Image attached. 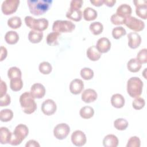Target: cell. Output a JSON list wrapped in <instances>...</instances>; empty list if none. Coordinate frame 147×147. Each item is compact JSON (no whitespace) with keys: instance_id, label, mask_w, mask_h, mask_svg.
Segmentation results:
<instances>
[{"instance_id":"1","label":"cell","mask_w":147,"mask_h":147,"mask_svg":"<svg viewBox=\"0 0 147 147\" xmlns=\"http://www.w3.org/2000/svg\"><path fill=\"white\" fill-rule=\"evenodd\" d=\"M52 2V0H28L27 3L30 12L37 16L46 13L51 6Z\"/></svg>"},{"instance_id":"2","label":"cell","mask_w":147,"mask_h":147,"mask_svg":"<svg viewBox=\"0 0 147 147\" xmlns=\"http://www.w3.org/2000/svg\"><path fill=\"white\" fill-rule=\"evenodd\" d=\"M19 100L23 111L27 114L34 113L37 109V104L35 102L34 98L30 92H25L22 94Z\"/></svg>"},{"instance_id":"3","label":"cell","mask_w":147,"mask_h":147,"mask_svg":"<svg viewBox=\"0 0 147 147\" xmlns=\"http://www.w3.org/2000/svg\"><path fill=\"white\" fill-rule=\"evenodd\" d=\"M143 82L138 77H131L127 82V92L132 98L141 95L143 88Z\"/></svg>"},{"instance_id":"4","label":"cell","mask_w":147,"mask_h":147,"mask_svg":"<svg viewBox=\"0 0 147 147\" xmlns=\"http://www.w3.org/2000/svg\"><path fill=\"white\" fill-rule=\"evenodd\" d=\"M29 133L28 127L24 124H19L15 127L9 144L13 146L20 145L27 137Z\"/></svg>"},{"instance_id":"5","label":"cell","mask_w":147,"mask_h":147,"mask_svg":"<svg viewBox=\"0 0 147 147\" xmlns=\"http://www.w3.org/2000/svg\"><path fill=\"white\" fill-rule=\"evenodd\" d=\"M25 22L26 25L29 28L39 32H42L47 29L49 24L48 21L46 18L35 19L31 16H26Z\"/></svg>"},{"instance_id":"6","label":"cell","mask_w":147,"mask_h":147,"mask_svg":"<svg viewBox=\"0 0 147 147\" xmlns=\"http://www.w3.org/2000/svg\"><path fill=\"white\" fill-rule=\"evenodd\" d=\"M75 28V25L70 21L56 20L53 22L52 30L54 32L59 33L71 32Z\"/></svg>"},{"instance_id":"7","label":"cell","mask_w":147,"mask_h":147,"mask_svg":"<svg viewBox=\"0 0 147 147\" xmlns=\"http://www.w3.org/2000/svg\"><path fill=\"white\" fill-rule=\"evenodd\" d=\"M125 24L129 29L135 32L141 31L145 28V24L142 20L132 16H129L125 19Z\"/></svg>"},{"instance_id":"8","label":"cell","mask_w":147,"mask_h":147,"mask_svg":"<svg viewBox=\"0 0 147 147\" xmlns=\"http://www.w3.org/2000/svg\"><path fill=\"white\" fill-rule=\"evenodd\" d=\"M20 3L19 0H6L1 5V10L5 15H10L15 13Z\"/></svg>"},{"instance_id":"9","label":"cell","mask_w":147,"mask_h":147,"mask_svg":"<svg viewBox=\"0 0 147 147\" xmlns=\"http://www.w3.org/2000/svg\"><path fill=\"white\" fill-rule=\"evenodd\" d=\"M70 132L69 126L65 123L57 124L53 129V135L58 140L65 139Z\"/></svg>"},{"instance_id":"10","label":"cell","mask_w":147,"mask_h":147,"mask_svg":"<svg viewBox=\"0 0 147 147\" xmlns=\"http://www.w3.org/2000/svg\"><path fill=\"white\" fill-rule=\"evenodd\" d=\"M41 109V111L45 115L49 116L55 113L57 106L55 102L53 100L48 99L42 102Z\"/></svg>"},{"instance_id":"11","label":"cell","mask_w":147,"mask_h":147,"mask_svg":"<svg viewBox=\"0 0 147 147\" xmlns=\"http://www.w3.org/2000/svg\"><path fill=\"white\" fill-rule=\"evenodd\" d=\"M136 6V13L139 17L146 20L147 18L146 1H133Z\"/></svg>"},{"instance_id":"12","label":"cell","mask_w":147,"mask_h":147,"mask_svg":"<svg viewBox=\"0 0 147 147\" xmlns=\"http://www.w3.org/2000/svg\"><path fill=\"white\" fill-rule=\"evenodd\" d=\"M71 141L76 146H82L86 143L85 134L81 130H75L71 134Z\"/></svg>"},{"instance_id":"13","label":"cell","mask_w":147,"mask_h":147,"mask_svg":"<svg viewBox=\"0 0 147 147\" xmlns=\"http://www.w3.org/2000/svg\"><path fill=\"white\" fill-rule=\"evenodd\" d=\"M30 92L34 98L40 99L44 96L45 94V88L41 83H34L32 86Z\"/></svg>"},{"instance_id":"14","label":"cell","mask_w":147,"mask_h":147,"mask_svg":"<svg viewBox=\"0 0 147 147\" xmlns=\"http://www.w3.org/2000/svg\"><path fill=\"white\" fill-rule=\"evenodd\" d=\"M96 48L100 53H106L111 48V42L106 37H101L98 40Z\"/></svg>"},{"instance_id":"15","label":"cell","mask_w":147,"mask_h":147,"mask_svg":"<svg viewBox=\"0 0 147 147\" xmlns=\"http://www.w3.org/2000/svg\"><path fill=\"white\" fill-rule=\"evenodd\" d=\"M128 45L132 49L138 48L141 43V37L136 32H131L127 34Z\"/></svg>"},{"instance_id":"16","label":"cell","mask_w":147,"mask_h":147,"mask_svg":"<svg viewBox=\"0 0 147 147\" xmlns=\"http://www.w3.org/2000/svg\"><path fill=\"white\" fill-rule=\"evenodd\" d=\"M84 88L83 82L79 79H75L72 80L69 84L70 92L74 94L77 95L80 94Z\"/></svg>"},{"instance_id":"17","label":"cell","mask_w":147,"mask_h":147,"mask_svg":"<svg viewBox=\"0 0 147 147\" xmlns=\"http://www.w3.org/2000/svg\"><path fill=\"white\" fill-rule=\"evenodd\" d=\"M96 92L91 88H87L83 91L82 94V100L87 103L94 102L97 99Z\"/></svg>"},{"instance_id":"18","label":"cell","mask_w":147,"mask_h":147,"mask_svg":"<svg viewBox=\"0 0 147 147\" xmlns=\"http://www.w3.org/2000/svg\"><path fill=\"white\" fill-rule=\"evenodd\" d=\"M132 13V9L130 5L126 3H123L119 5L117 9L116 14L119 16L126 18L127 17L131 16V14Z\"/></svg>"},{"instance_id":"19","label":"cell","mask_w":147,"mask_h":147,"mask_svg":"<svg viewBox=\"0 0 147 147\" xmlns=\"http://www.w3.org/2000/svg\"><path fill=\"white\" fill-rule=\"evenodd\" d=\"M118 143V138L114 134H108L103 140V145L105 147H117Z\"/></svg>"},{"instance_id":"20","label":"cell","mask_w":147,"mask_h":147,"mask_svg":"<svg viewBox=\"0 0 147 147\" xmlns=\"http://www.w3.org/2000/svg\"><path fill=\"white\" fill-rule=\"evenodd\" d=\"M125 98L120 94H115L111 98V103L115 108H122L125 105Z\"/></svg>"},{"instance_id":"21","label":"cell","mask_w":147,"mask_h":147,"mask_svg":"<svg viewBox=\"0 0 147 147\" xmlns=\"http://www.w3.org/2000/svg\"><path fill=\"white\" fill-rule=\"evenodd\" d=\"M12 133L6 127L0 128V142L1 144H9Z\"/></svg>"},{"instance_id":"22","label":"cell","mask_w":147,"mask_h":147,"mask_svg":"<svg viewBox=\"0 0 147 147\" xmlns=\"http://www.w3.org/2000/svg\"><path fill=\"white\" fill-rule=\"evenodd\" d=\"M66 17L74 21H79L82 18V11L80 10H77L70 8L66 13Z\"/></svg>"},{"instance_id":"23","label":"cell","mask_w":147,"mask_h":147,"mask_svg":"<svg viewBox=\"0 0 147 147\" xmlns=\"http://www.w3.org/2000/svg\"><path fill=\"white\" fill-rule=\"evenodd\" d=\"M86 55L87 57L91 61H97L101 57V53L98 51L95 45L91 46L87 49Z\"/></svg>"},{"instance_id":"24","label":"cell","mask_w":147,"mask_h":147,"mask_svg":"<svg viewBox=\"0 0 147 147\" xmlns=\"http://www.w3.org/2000/svg\"><path fill=\"white\" fill-rule=\"evenodd\" d=\"M43 38L42 32H39L34 30H31L28 34V39L32 43H38Z\"/></svg>"},{"instance_id":"25","label":"cell","mask_w":147,"mask_h":147,"mask_svg":"<svg viewBox=\"0 0 147 147\" xmlns=\"http://www.w3.org/2000/svg\"><path fill=\"white\" fill-rule=\"evenodd\" d=\"M83 18L87 21L94 20L96 18L98 14L97 11L93 8L87 7L83 11Z\"/></svg>"},{"instance_id":"26","label":"cell","mask_w":147,"mask_h":147,"mask_svg":"<svg viewBox=\"0 0 147 147\" xmlns=\"http://www.w3.org/2000/svg\"><path fill=\"white\" fill-rule=\"evenodd\" d=\"M141 67L142 64H141L136 58L130 59L127 63V69L131 72H137L139 71Z\"/></svg>"},{"instance_id":"27","label":"cell","mask_w":147,"mask_h":147,"mask_svg":"<svg viewBox=\"0 0 147 147\" xmlns=\"http://www.w3.org/2000/svg\"><path fill=\"white\" fill-rule=\"evenodd\" d=\"M5 41L9 44H15L18 42L19 40L18 34L15 31H8L5 34Z\"/></svg>"},{"instance_id":"28","label":"cell","mask_w":147,"mask_h":147,"mask_svg":"<svg viewBox=\"0 0 147 147\" xmlns=\"http://www.w3.org/2000/svg\"><path fill=\"white\" fill-rule=\"evenodd\" d=\"M80 115L84 119H89L93 117L94 110L91 106H84L82 107L79 111Z\"/></svg>"},{"instance_id":"29","label":"cell","mask_w":147,"mask_h":147,"mask_svg":"<svg viewBox=\"0 0 147 147\" xmlns=\"http://www.w3.org/2000/svg\"><path fill=\"white\" fill-rule=\"evenodd\" d=\"M60 34L56 32H51L49 33L46 38L47 43L50 46H55L58 45V38Z\"/></svg>"},{"instance_id":"30","label":"cell","mask_w":147,"mask_h":147,"mask_svg":"<svg viewBox=\"0 0 147 147\" xmlns=\"http://www.w3.org/2000/svg\"><path fill=\"white\" fill-rule=\"evenodd\" d=\"M21 19L17 16L11 17L7 20V25L12 29H18L21 26Z\"/></svg>"},{"instance_id":"31","label":"cell","mask_w":147,"mask_h":147,"mask_svg":"<svg viewBox=\"0 0 147 147\" xmlns=\"http://www.w3.org/2000/svg\"><path fill=\"white\" fill-rule=\"evenodd\" d=\"M10 87L13 91H18L23 87V82L21 78H16L10 79Z\"/></svg>"},{"instance_id":"32","label":"cell","mask_w":147,"mask_h":147,"mask_svg":"<svg viewBox=\"0 0 147 147\" xmlns=\"http://www.w3.org/2000/svg\"><path fill=\"white\" fill-rule=\"evenodd\" d=\"M89 28L93 34L98 35L102 32L103 26L102 24L99 22H94L90 25Z\"/></svg>"},{"instance_id":"33","label":"cell","mask_w":147,"mask_h":147,"mask_svg":"<svg viewBox=\"0 0 147 147\" xmlns=\"http://www.w3.org/2000/svg\"><path fill=\"white\" fill-rule=\"evenodd\" d=\"M8 78L10 79L16 78H21L22 73L20 68L17 67H10L7 71Z\"/></svg>"},{"instance_id":"34","label":"cell","mask_w":147,"mask_h":147,"mask_svg":"<svg viewBox=\"0 0 147 147\" xmlns=\"http://www.w3.org/2000/svg\"><path fill=\"white\" fill-rule=\"evenodd\" d=\"M13 117V113L10 109H3L0 111V119L2 122L10 121Z\"/></svg>"},{"instance_id":"35","label":"cell","mask_w":147,"mask_h":147,"mask_svg":"<svg viewBox=\"0 0 147 147\" xmlns=\"http://www.w3.org/2000/svg\"><path fill=\"white\" fill-rule=\"evenodd\" d=\"M114 126L118 130H124L128 126V122L124 118H117L114 122Z\"/></svg>"},{"instance_id":"36","label":"cell","mask_w":147,"mask_h":147,"mask_svg":"<svg viewBox=\"0 0 147 147\" xmlns=\"http://www.w3.org/2000/svg\"><path fill=\"white\" fill-rule=\"evenodd\" d=\"M38 69L41 74L44 75H48L51 72L52 67L49 63L47 61H43L39 64Z\"/></svg>"},{"instance_id":"37","label":"cell","mask_w":147,"mask_h":147,"mask_svg":"<svg viewBox=\"0 0 147 147\" xmlns=\"http://www.w3.org/2000/svg\"><path fill=\"white\" fill-rule=\"evenodd\" d=\"M126 34V31L122 26H117L112 30V36L115 39H119Z\"/></svg>"},{"instance_id":"38","label":"cell","mask_w":147,"mask_h":147,"mask_svg":"<svg viewBox=\"0 0 147 147\" xmlns=\"http://www.w3.org/2000/svg\"><path fill=\"white\" fill-rule=\"evenodd\" d=\"M80 76L86 80H90L94 76V71L90 68L84 67L80 71Z\"/></svg>"},{"instance_id":"39","label":"cell","mask_w":147,"mask_h":147,"mask_svg":"<svg viewBox=\"0 0 147 147\" xmlns=\"http://www.w3.org/2000/svg\"><path fill=\"white\" fill-rule=\"evenodd\" d=\"M141 64H145L147 62V49L144 48L141 49L137 53V58Z\"/></svg>"},{"instance_id":"40","label":"cell","mask_w":147,"mask_h":147,"mask_svg":"<svg viewBox=\"0 0 147 147\" xmlns=\"http://www.w3.org/2000/svg\"><path fill=\"white\" fill-rule=\"evenodd\" d=\"M145 105V100L141 97H137L132 102L133 107L136 110L142 109Z\"/></svg>"},{"instance_id":"41","label":"cell","mask_w":147,"mask_h":147,"mask_svg":"<svg viewBox=\"0 0 147 147\" xmlns=\"http://www.w3.org/2000/svg\"><path fill=\"white\" fill-rule=\"evenodd\" d=\"M141 145V141L137 136L131 137L126 145V147H140Z\"/></svg>"},{"instance_id":"42","label":"cell","mask_w":147,"mask_h":147,"mask_svg":"<svg viewBox=\"0 0 147 147\" xmlns=\"http://www.w3.org/2000/svg\"><path fill=\"white\" fill-rule=\"evenodd\" d=\"M125 19L126 18H122V17L119 16L116 13L113 14L110 18V20H111V22H112V24L114 25H116L124 24Z\"/></svg>"},{"instance_id":"43","label":"cell","mask_w":147,"mask_h":147,"mask_svg":"<svg viewBox=\"0 0 147 147\" xmlns=\"http://www.w3.org/2000/svg\"><path fill=\"white\" fill-rule=\"evenodd\" d=\"M10 96L9 94H6L5 95L0 98V106L1 107L7 106L10 103Z\"/></svg>"},{"instance_id":"44","label":"cell","mask_w":147,"mask_h":147,"mask_svg":"<svg viewBox=\"0 0 147 147\" xmlns=\"http://www.w3.org/2000/svg\"><path fill=\"white\" fill-rule=\"evenodd\" d=\"M83 3V1L82 0H72L70 3V8L80 10Z\"/></svg>"},{"instance_id":"45","label":"cell","mask_w":147,"mask_h":147,"mask_svg":"<svg viewBox=\"0 0 147 147\" xmlns=\"http://www.w3.org/2000/svg\"><path fill=\"white\" fill-rule=\"evenodd\" d=\"M7 91V86L5 82H3L2 80H1V84H0V98L6 94Z\"/></svg>"},{"instance_id":"46","label":"cell","mask_w":147,"mask_h":147,"mask_svg":"<svg viewBox=\"0 0 147 147\" xmlns=\"http://www.w3.org/2000/svg\"><path fill=\"white\" fill-rule=\"evenodd\" d=\"M40 146V145L38 143V142L35 140H30L26 142V144H25L26 147H36V146L39 147Z\"/></svg>"},{"instance_id":"47","label":"cell","mask_w":147,"mask_h":147,"mask_svg":"<svg viewBox=\"0 0 147 147\" xmlns=\"http://www.w3.org/2000/svg\"><path fill=\"white\" fill-rule=\"evenodd\" d=\"M7 51L5 47L1 46V57H0V61H3L7 56Z\"/></svg>"},{"instance_id":"48","label":"cell","mask_w":147,"mask_h":147,"mask_svg":"<svg viewBox=\"0 0 147 147\" xmlns=\"http://www.w3.org/2000/svg\"><path fill=\"white\" fill-rule=\"evenodd\" d=\"M90 2L94 5L95 6H102L104 3H103V0H90Z\"/></svg>"},{"instance_id":"49","label":"cell","mask_w":147,"mask_h":147,"mask_svg":"<svg viewBox=\"0 0 147 147\" xmlns=\"http://www.w3.org/2000/svg\"><path fill=\"white\" fill-rule=\"evenodd\" d=\"M115 2V0H103V3L108 7H113Z\"/></svg>"}]
</instances>
